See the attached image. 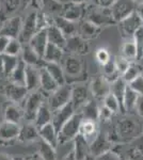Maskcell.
<instances>
[{"instance_id": "cell-1", "label": "cell", "mask_w": 143, "mask_h": 160, "mask_svg": "<svg viewBox=\"0 0 143 160\" xmlns=\"http://www.w3.org/2000/svg\"><path fill=\"white\" fill-rule=\"evenodd\" d=\"M100 28L116 25L113 19L110 8H100L93 3H88L85 8L84 18Z\"/></svg>"}, {"instance_id": "cell-2", "label": "cell", "mask_w": 143, "mask_h": 160, "mask_svg": "<svg viewBox=\"0 0 143 160\" xmlns=\"http://www.w3.org/2000/svg\"><path fill=\"white\" fill-rule=\"evenodd\" d=\"M84 120L81 113L76 112L72 115V118H69L67 122L64 124L61 127V129L58 131V144H65L67 142H71L74 140L79 133L80 125Z\"/></svg>"}, {"instance_id": "cell-3", "label": "cell", "mask_w": 143, "mask_h": 160, "mask_svg": "<svg viewBox=\"0 0 143 160\" xmlns=\"http://www.w3.org/2000/svg\"><path fill=\"white\" fill-rule=\"evenodd\" d=\"M47 97L43 94V92L40 89L36 91L29 92L25 99V104L23 106L24 110V120L26 122L33 123L35 118V114L38 112V108L42 106V104L45 102Z\"/></svg>"}, {"instance_id": "cell-4", "label": "cell", "mask_w": 143, "mask_h": 160, "mask_svg": "<svg viewBox=\"0 0 143 160\" xmlns=\"http://www.w3.org/2000/svg\"><path fill=\"white\" fill-rule=\"evenodd\" d=\"M61 65L63 68L64 75L72 79L77 80V78L81 77L85 72V63L78 56L74 55H64L61 61Z\"/></svg>"}, {"instance_id": "cell-5", "label": "cell", "mask_w": 143, "mask_h": 160, "mask_svg": "<svg viewBox=\"0 0 143 160\" xmlns=\"http://www.w3.org/2000/svg\"><path fill=\"white\" fill-rule=\"evenodd\" d=\"M72 86L69 83H64L63 86H59L56 91H54L47 97V104L50 108L51 112L60 109L63 106L71 102Z\"/></svg>"}, {"instance_id": "cell-6", "label": "cell", "mask_w": 143, "mask_h": 160, "mask_svg": "<svg viewBox=\"0 0 143 160\" xmlns=\"http://www.w3.org/2000/svg\"><path fill=\"white\" fill-rule=\"evenodd\" d=\"M116 25H118L120 33L122 34V37L124 38H132L134 33L139 28L142 27L143 22L136 10V11H134L124 19H122L121 22H119Z\"/></svg>"}, {"instance_id": "cell-7", "label": "cell", "mask_w": 143, "mask_h": 160, "mask_svg": "<svg viewBox=\"0 0 143 160\" xmlns=\"http://www.w3.org/2000/svg\"><path fill=\"white\" fill-rule=\"evenodd\" d=\"M20 124L3 121L0 123V145L11 146L17 141Z\"/></svg>"}, {"instance_id": "cell-8", "label": "cell", "mask_w": 143, "mask_h": 160, "mask_svg": "<svg viewBox=\"0 0 143 160\" xmlns=\"http://www.w3.org/2000/svg\"><path fill=\"white\" fill-rule=\"evenodd\" d=\"M64 51L69 55H74L81 57L90 51V44L89 41H85L79 34H75L66 38V45Z\"/></svg>"}, {"instance_id": "cell-9", "label": "cell", "mask_w": 143, "mask_h": 160, "mask_svg": "<svg viewBox=\"0 0 143 160\" xmlns=\"http://www.w3.org/2000/svg\"><path fill=\"white\" fill-rule=\"evenodd\" d=\"M36 18H38V11H31L23 22L22 31H20V34L18 37V40L23 44L29 42L30 38L38 31Z\"/></svg>"}, {"instance_id": "cell-10", "label": "cell", "mask_w": 143, "mask_h": 160, "mask_svg": "<svg viewBox=\"0 0 143 160\" xmlns=\"http://www.w3.org/2000/svg\"><path fill=\"white\" fill-rule=\"evenodd\" d=\"M113 19L118 24L122 19L131 14L137 10V4L132 0H115V2L110 8Z\"/></svg>"}, {"instance_id": "cell-11", "label": "cell", "mask_w": 143, "mask_h": 160, "mask_svg": "<svg viewBox=\"0 0 143 160\" xmlns=\"http://www.w3.org/2000/svg\"><path fill=\"white\" fill-rule=\"evenodd\" d=\"M90 93L96 100H103L105 96L111 91V83L103 75L96 76L92 79L89 86Z\"/></svg>"}, {"instance_id": "cell-12", "label": "cell", "mask_w": 143, "mask_h": 160, "mask_svg": "<svg viewBox=\"0 0 143 160\" xmlns=\"http://www.w3.org/2000/svg\"><path fill=\"white\" fill-rule=\"evenodd\" d=\"M29 91L25 86L13 83V82H8L3 88V94L6 95L9 102H15L22 106V102H25Z\"/></svg>"}, {"instance_id": "cell-13", "label": "cell", "mask_w": 143, "mask_h": 160, "mask_svg": "<svg viewBox=\"0 0 143 160\" xmlns=\"http://www.w3.org/2000/svg\"><path fill=\"white\" fill-rule=\"evenodd\" d=\"M88 4V3H87ZM87 4L75 3V2L69 1L63 3V9L61 12V16L72 20L75 22H79L80 20L84 18V13Z\"/></svg>"}, {"instance_id": "cell-14", "label": "cell", "mask_w": 143, "mask_h": 160, "mask_svg": "<svg viewBox=\"0 0 143 160\" xmlns=\"http://www.w3.org/2000/svg\"><path fill=\"white\" fill-rule=\"evenodd\" d=\"M90 90L84 84L75 83L72 86V95H71V102L74 109L78 111L89 100Z\"/></svg>"}, {"instance_id": "cell-15", "label": "cell", "mask_w": 143, "mask_h": 160, "mask_svg": "<svg viewBox=\"0 0 143 160\" xmlns=\"http://www.w3.org/2000/svg\"><path fill=\"white\" fill-rule=\"evenodd\" d=\"M75 112H76V110L74 109L71 102L69 104H66L65 106H63L62 108H60V109L54 111L53 118H51V123L54 126L56 130L59 131L61 129L62 126L72 118V115Z\"/></svg>"}, {"instance_id": "cell-16", "label": "cell", "mask_w": 143, "mask_h": 160, "mask_svg": "<svg viewBox=\"0 0 143 160\" xmlns=\"http://www.w3.org/2000/svg\"><path fill=\"white\" fill-rule=\"evenodd\" d=\"M23 20L20 16H13L8 18L0 28V35H6L10 38H18L22 31Z\"/></svg>"}, {"instance_id": "cell-17", "label": "cell", "mask_w": 143, "mask_h": 160, "mask_svg": "<svg viewBox=\"0 0 143 160\" xmlns=\"http://www.w3.org/2000/svg\"><path fill=\"white\" fill-rule=\"evenodd\" d=\"M103 28L94 25L87 19H82L78 22V34L85 41L96 40L100 35Z\"/></svg>"}, {"instance_id": "cell-18", "label": "cell", "mask_w": 143, "mask_h": 160, "mask_svg": "<svg viewBox=\"0 0 143 160\" xmlns=\"http://www.w3.org/2000/svg\"><path fill=\"white\" fill-rule=\"evenodd\" d=\"M38 139H40L38 129L35 127L34 124L30 122H26L25 124L20 125V130L17 137L18 142L25 144H30V143H35Z\"/></svg>"}, {"instance_id": "cell-19", "label": "cell", "mask_w": 143, "mask_h": 160, "mask_svg": "<svg viewBox=\"0 0 143 160\" xmlns=\"http://www.w3.org/2000/svg\"><path fill=\"white\" fill-rule=\"evenodd\" d=\"M139 125L132 118H125L119 121L118 123V135L121 138H135L139 132Z\"/></svg>"}, {"instance_id": "cell-20", "label": "cell", "mask_w": 143, "mask_h": 160, "mask_svg": "<svg viewBox=\"0 0 143 160\" xmlns=\"http://www.w3.org/2000/svg\"><path fill=\"white\" fill-rule=\"evenodd\" d=\"M3 118L8 122L20 124L22 120H24L23 107L20 105L8 100L7 104L3 106Z\"/></svg>"}, {"instance_id": "cell-21", "label": "cell", "mask_w": 143, "mask_h": 160, "mask_svg": "<svg viewBox=\"0 0 143 160\" xmlns=\"http://www.w3.org/2000/svg\"><path fill=\"white\" fill-rule=\"evenodd\" d=\"M111 149V141L107 135L100 133L90 143V154L93 157H97L100 155L106 153Z\"/></svg>"}, {"instance_id": "cell-22", "label": "cell", "mask_w": 143, "mask_h": 160, "mask_svg": "<svg viewBox=\"0 0 143 160\" xmlns=\"http://www.w3.org/2000/svg\"><path fill=\"white\" fill-rule=\"evenodd\" d=\"M28 44L32 47V49L38 55L41 59H43L44 52H45L46 46L48 44V37H47V28L42 30H38V32L30 38Z\"/></svg>"}, {"instance_id": "cell-23", "label": "cell", "mask_w": 143, "mask_h": 160, "mask_svg": "<svg viewBox=\"0 0 143 160\" xmlns=\"http://www.w3.org/2000/svg\"><path fill=\"white\" fill-rule=\"evenodd\" d=\"M53 24L57 26L66 38L78 34V22H72L61 15L53 16Z\"/></svg>"}, {"instance_id": "cell-24", "label": "cell", "mask_w": 143, "mask_h": 160, "mask_svg": "<svg viewBox=\"0 0 143 160\" xmlns=\"http://www.w3.org/2000/svg\"><path fill=\"white\" fill-rule=\"evenodd\" d=\"M40 68V90L46 97H48L54 91H56L59 88V84L56 82L50 74L46 71V68L42 66Z\"/></svg>"}, {"instance_id": "cell-25", "label": "cell", "mask_w": 143, "mask_h": 160, "mask_svg": "<svg viewBox=\"0 0 143 160\" xmlns=\"http://www.w3.org/2000/svg\"><path fill=\"white\" fill-rule=\"evenodd\" d=\"M100 108L97 100L95 98H89L85 104L78 110V112L81 113L84 120H90L97 122L100 120Z\"/></svg>"}, {"instance_id": "cell-26", "label": "cell", "mask_w": 143, "mask_h": 160, "mask_svg": "<svg viewBox=\"0 0 143 160\" xmlns=\"http://www.w3.org/2000/svg\"><path fill=\"white\" fill-rule=\"evenodd\" d=\"M74 152L76 160H85L90 156V144L89 142L84 139V136L78 133L76 138L74 139Z\"/></svg>"}, {"instance_id": "cell-27", "label": "cell", "mask_w": 143, "mask_h": 160, "mask_svg": "<svg viewBox=\"0 0 143 160\" xmlns=\"http://www.w3.org/2000/svg\"><path fill=\"white\" fill-rule=\"evenodd\" d=\"M25 87L29 92L40 89V68L36 66L26 65Z\"/></svg>"}, {"instance_id": "cell-28", "label": "cell", "mask_w": 143, "mask_h": 160, "mask_svg": "<svg viewBox=\"0 0 143 160\" xmlns=\"http://www.w3.org/2000/svg\"><path fill=\"white\" fill-rule=\"evenodd\" d=\"M22 60L25 62L26 65L36 66V68H42L44 61L38 57V53L32 49V47L28 43L23 44L22 48Z\"/></svg>"}, {"instance_id": "cell-29", "label": "cell", "mask_w": 143, "mask_h": 160, "mask_svg": "<svg viewBox=\"0 0 143 160\" xmlns=\"http://www.w3.org/2000/svg\"><path fill=\"white\" fill-rule=\"evenodd\" d=\"M51 118H53V112H51L47 102H44L42 106L38 108V112H36L33 124H34L38 129H40L43 126H45L46 124L51 123Z\"/></svg>"}, {"instance_id": "cell-30", "label": "cell", "mask_w": 143, "mask_h": 160, "mask_svg": "<svg viewBox=\"0 0 143 160\" xmlns=\"http://www.w3.org/2000/svg\"><path fill=\"white\" fill-rule=\"evenodd\" d=\"M43 66L50 74V76L56 80V82L59 86H63L64 83H66L65 75H64L61 63H58V62H44Z\"/></svg>"}, {"instance_id": "cell-31", "label": "cell", "mask_w": 143, "mask_h": 160, "mask_svg": "<svg viewBox=\"0 0 143 160\" xmlns=\"http://www.w3.org/2000/svg\"><path fill=\"white\" fill-rule=\"evenodd\" d=\"M38 135L40 138L47 142L48 144H50L51 146H54V148H57L58 144V131L56 130L53 123H48L45 126H43L42 128L38 129Z\"/></svg>"}, {"instance_id": "cell-32", "label": "cell", "mask_w": 143, "mask_h": 160, "mask_svg": "<svg viewBox=\"0 0 143 160\" xmlns=\"http://www.w3.org/2000/svg\"><path fill=\"white\" fill-rule=\"evenodd\" d=\"M79 133L84 137V139L89 142V144L96 138L98 135V126L97 122L90 120H82L80 125Z\"/></svg>"}, {"instance_id": "cell-33", "label": "cell", "mask_w": 143, "mask_h": 160, "mask_svg": "<svg viewBox=\"0 0 143 160\" xmlns=\"http://www.w3.org/2000/svg\"><path fill=\"white\" fill-rule=\"evenodd\" d=\"M64 55H65L64 49H62L61 47L54 45L53 43L48 42L47 46H46L45 52H44V56H43V61L44 62H58V63H61Z\"/></svg>"}, {"instance_id": "cell-34", "label": "cell", "mask_w": 143, "mask_h": 160, "mask_svg": "<svg viewBox=\"0 0 143 160\" xmlns=\"http://www.w3.org/2000/svg\"><path fill=\"white\" fill-rule=\"evenodd\" d=\"M127 83L124 81V79L122 77H120L111 83V93L116 97V99L119 100L120 107H121V113H125L124 110V94H125Z\"/></svg>"}, {"instance_id": "cell-35", "label": "cell", "mask_w": 143, "mask_h": 160, "mask_svg": "<svg viewBox=\"0 0 143 160\" xmlns=\"http://www.w3.org/2000/svg\"><path fill=\"white\" fill-rule=\"evenodd\" d=\"M35 143L38 145V155L41 160H57L56 148L54 146H51L41 138Z\"/></svg>"}, {"instance_id": "cell-36", "label": "cell", "mask_w": 143, "mask_h": 160, "mask_svg": "<svg viewBox=\"0 0 143 160\" xmlns=\"http://www.w3.org/2000/svg\"><path fill=\"white\" fill-rule=\"evenodd\" d=\"M47 37L49 43H53L54 45L59 46L62 49L65 48L67 38L60 31V29L57 26H54L53 24L49 26V27H47Z\"/></svg>"}, {"instance_id": "cell-37", "label": "cell", "mask_w": 143, "mask_h": 160, "mask_svg": "<svg viewBox=\"0 0 143 160\" xmlns=\"http://www.w3.org/2000/svg\"><path fill=\"white\" fill-rule=\"evenodd\" d=\"M38 2L41 4L42 11L49 16L61 15L63 3L59 0H38Z\"/></svg>"}, {"instance_id": "cell-38", "label": "cell", "mask_w": 143, "mask_h": 160, "mask_svg": "<svg viewBox=\"0 0 143 160\" xmlns=\"http://www.w3.org/2000/svg\"><path fill=\"white\" fill-rule=\"evenodd\" d=\"M9 81L13 83L20 84V86H25V79H26V63L20 59L18 61L16 68L14 71L9 75Z\"/></svg>"}, {"instance_id": "cell-39", "label": "cell", "mask_w": 143, "mask_h": 160, "mask_svg": "<svg viewBox=\"0 0 143 160\" xmlns=\"http://www.w3.org/2000/svg\"><path fill=\"white\" fill-rule=\"evenodd\" d=\"M121 56L124 57V58L130 62L138 60L137 47L134 40H132V38H126L125 42L123 43V45L121 47Z\"/></svg>"}, {"instance_id": "cell-40", "label": "cell", "mask_w": 143, "mask_h": 160, "mask_svg": "<svg viewBox=\"0 0 143 160\" xmlns=\"http://www.w3.org/2000/svg\"><path fill=\"white\" fill-rule=\"evenodd\" d=\"M140 75H143V68L141 64H139L136 61H131L129 63L128 68L125 71V73L122 75V78L124 79V81L127 84L134 79H136L137 77H139Z\"/></svg>"}, {"instance_id": "cell-41", "label": "cell", "mask_w": 143, "mask_h": 160, "mask_svg": "<svg viewBox=\"0 0 143 160\" xmlns=\"http://www.w3.org/2000/svg\"><path fill=\"white\" fill-rule=\"evenodd\" d=\"M101 68H103V74L101 75H103L110 83H112L113 81H115L116 79L121 77V75H120V73L118 72V68H116L114 58L110 59L107 63L104 64V65L101 66Z\"/></svg>"}, {"instance_id": "cell-42", "label": "cell", "mask_w": 143, "mask_h": 160, "mask_svg": "<svg viewBox=\"0 0 143 160\" xmlns=\"http://www.w3.org/2000/svg\"><path fill=\"white\" fill-rule=\"evenodd\" d=\"M140 94H138L137 92H135L134 90L130 89L127 84L125 94H124V110L125 112H132L135 111V107H136L137 99L139 97Z\"/></svg>"}, {"instance_id": "cell-43", "label": "cell", "mask_w": 143, "mask_h": 160, "mask_svg": "<svg viewBox=\"0 0 143 160\" xmlns=\"http://www.w3.org/2000/svg\"><path fill=\"white\" fill-rule=\"evenodd\" d=\"M2 60H3V68H4V76L9 77V75L14 71L18 63V57L9 56L6 53H2Z\"/></svg>"}, {"instance_id": "cell-44", "label": "cell", "mask_w": 143, "mask_h": 160, "mask_svg": "<svg viewBox=\"0 0 143 160\" xmlns=\"http://www.w3.org/2000/svg\"><path fill=\"white\" fill-rule=\"evenodd\" d=\"M103 105L105 107H107L109 110H111L113 113H118V112H121V107H120V104H119V100L116 99V97L111 93L107 94L105 96V98L103 99Z\"/></svg>"}, {"instance_id": "cell-45", "label": "cell", "mask_w": 143, "mask_h": 160, "mask_svg": "<svg viewBox=\"0 0 143 160\" xmlns=\"http://www.w3.org/2000/svg\"><path fill=\"white\" fill-rule=\"evenodd\" d=\"M22 48H23V43L18 38H11L9 44H8L4 53L9 56L18 57V55H20V52H22Z\"/></svg>"}, {"instance_id": "cell-46", "label": "cell", "mask_w": 143, "mask_h": 160, "mask_svg": "<svg viewBox=\"0 0 143 160\" xmlns=\"http://www.w3.org/2000/svg\"><path fill=\"white\" fill-rule=\"evenodd\" d=\"M132 40H134L135 44H136V47H137L138 60H140V59L143 58V26L134 33Z\"/></svg>"}, {"instance_id": "cell-47", "label": "cell", "mask_w": 143, "mask_h": 160, "mask_svg": "<svg viewBox=\"0 0 143 160\" xmlns=\"http://www.w3.org/2000/svg\"><path fill=\"white\" fill-rule=\"evenodd\" d=\"M95 59H96V61L100 63V65L103 66L104 64H106L111 59L110 52H109L108 49H106V48L100 47V48H98V49L96 50Z\"/></svg>"}, {"instance_id": "cell-48", "label": "cell", "mask_w": 143, "mask_h": 160, "mask_svg": "<svg viewBox=\"0 0 143 160\" xmlns=\"http://www.w3.org/2000/svg\"><path fill=\"white\" fill-rule=\"evenodd\" d=\"M114 61H115V65H116V68H118V72L122 77V75L125 73V71L127 69V68H128L130 61H128L127 59H125L124 57H122L121 55L119 57H115V58H114Z\"/></svg>"}, {"instance_id": "cell-49", "label": "cell", "mask_w": 143, "mask_h": 160, "mask_svg": "<svg viewBox=\"0 0 143 160\" xmlns=\"http://www.w3.org/2000/svg\"><path fill=\"white\" fill-rule=\"evenodd\" d=\"M128 87L135 92H137L138 94H143V75H140L139 77L129 82Z\"/></svg>"}, {"instance_id": "cell-50", "label": "cell", "mask_w": 143, "mask_h": 160, "mask_svg": "<svg viewBox=\"0 0 143 160\" xmlns=\"http://www.w3.org/2000/svg\"><path fill=\"white\" fill-rule=\"evenodd\" d=\"M94 160H122V159L121 156L118 153H115L112 149H110V151L106 152V153L101 154L100 156L94 157Z\"/></svg>"}, {"instance_id": "cell-51", "label": "cell", "mask_w": 143, "mask_h": 160, "mask_svg": "<svg viewBox=\"0 0 143 160\" xmlns=\"http://www.w3.org/2000/svg\"><path fill=\"white\" fill-rule=\"evenodd\" d=\"M113 114L114 113L111 110H109L107 107H105L104 105L100 106V121H101V122H104V123L109 122V121H111Z\"/></svg>"}, {"instance_id": "cell-52", "label": "cell", "mask_w": 143, "mask_h": 160, "mask_svg": "<svg viewBox=\"0 0 143 160\" xmlns=\"http://www.w3.org/2000/svg\"><path fill=\"white\" fill-rule=\"evenodd\" d=\"M23 0H7L6 1V4H4V8H6V12L7 13H12V12H15L16 9L18 7L20 6Z\"/></svg>"}, {"instance_id": "cell-53", "label": "cell", "mask_w": 143, "mask_h": 160, "mask_svg": "<svg viewBox=\"0 0 143 160\" xmlns=\"http://www.w3.org/2000/svg\"><path fill=\"white\" fill-rule=\"evenodd\" d=\"M135 111L140 118H143V94H140L137 99L136 107H135Z\"/></svg>"}, {"instance_id": "cell-54", "label": "cell", "mask_w": 143, "mask_h": 160, "mask_svg": "<svg viewBox=\"0 0 143 160\" xmlns=\"http://www.w3.org/2000/svg\"><path fill=\"white\" fill-rule=\"evenodd\" d=\"M91 2L100 8H111L115 0H91Z\"/></svg>"}, {"instance_id": "cell-55", "label": "cell", "mask_w": 143, "mask_h": 160, "mask_svg": "<svg viewBox=\"0 0 143 160\" xmlns=\"http://www.w3.org/2000/svg\"><path fill=\"white\" fill-rule=\"evenodd\" d=\"M10 40L11 38L6 37V35H0V55H2V53H4V51H6V48L8 46V44H9Z\"/></svg>"}, {"instance_id": "cell-56", "label": "cell", "mask_w": 143, "mask_h": 160, "mask_svg": "<svg viewBox=\"0 0 143 160\" xmlns=\"http://www.w3.org/2000/svg\"><path fill=\"white\" fill-rule=\"evenodd\" d=\"M62 160H76V158H75V155H74V152H73V149L72 151H69V153H67L65 155V157H64Z\"/></svg>"}, {"instance_id": "cell-57", "label": "cell", "mask_w": 143, "mask_h": 160, "mask_svg": "<svg viewBox=\"0 0 143 160\" xmlns=\"http://www.w3.org/2000/svg\"><path fill=\"white\" fill-rule=\"evenodd\" d=\"M0 160H14V157L6 153H0Z\"/></svg>"}, {"instance_id": "cell-58", "label": "cell", "mask_w": 143, "mask_h": 160, "mask_svg": "<svg viewBox=\"0 0 143 160\" xmlns=\"http://www.w3.org/2000/svg\"><path fill=\"white\" fill-rule=\"evenodd\" d=\"M137 12H138V14L140 15V17H141L142 22H143V2H141V3H139L137 6Z\"/></svg>"}, {"instance_id": "cell-59", "label": "cell", "mask_w": 143, "mask_h": 160, "mask_svg": "<svg viewBox=\"0 0 143 160\" xmlns=\"http://www.w3.org/2000/svg\"><path fill=\"white\" fill-rule=\"evenodd\" d=\"M0 76H4V68H3V60H2V55H0Z\"/></svg>"}, {"instance_id": "cell-60", "label": "cell", "mask_w": 143, "mask_h": 160, "mask_svg": "<svg viewBox=\"0 0 143 160\" xmlns=\"http://www.w3.org/2000/svg\"><path fill=\"white\" fill-rule=\"evenodd\" d=\"M72 2H75V3H80V4H87L90 3L91 0H69Z\"/></svg>"}, {"instance_id": "cell-61", "label": "cell", "mask_w": 143, "mask_h": 160, "mask_svg": "<svg viewBox=\"0 0 143 160\" xmlns=\"http://www.w3.org/2000/svg\"><path fill=\"white\" fill-rule=\"evenodd\" d=\"M132 1H134L135 3H136L137 6H138L139 3H141V2H143V0H132Z\"/></svg>"}, {"instance_id": "cell-62", "label": "cell", "mask_w": 143, "mask_h": 160, "mask_svg": "<svg viewBox=\"0 0 143 160\" xmlns=\"http://www.w3.org/2000/svg\"><path fill=\"white\" fill-rule=\"evenodd\" d=\"M14 160H24L23 157H14Z\"/></svg>"}, {"instance_id": "cell-63", "label": "cell", "mask_w": 143, "mask_h": 160, "mask_svg": "<svg viewBox=\"0 0 143 160\" xmlns=\"http://www.w3.org/2000/svg\"><path fill=\"white\" fill-rule=\"evenodd\" d=\"M24 160H34L33 157H27V158H24Z\"/></svg>"}, {"instance_id": "cell-64", "label": "cell", "mask_w": 143, "mask_h": 160, "mask_svg": "<svg viewBox=\"0 0 143 160\" xmlns=\"http://www.w3.org/2000/svg\"><path fill=\"white\" fill-rule=\"evenodd\" d=\"M91 157H92V155H90V156H89V157H88V158H87V159H85V160H90V159H91ZM93 160H94V159H93Z\"/></svg>"}]
</instances>
